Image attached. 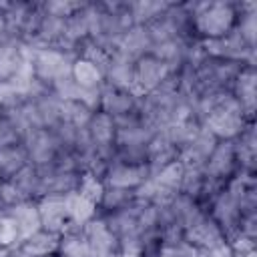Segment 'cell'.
Here are the masks:
<instances>
[{
    "label": "cell",
    "instance_id": "cell-1",
    "mask_svg": "<svg viewBox=\"0 0 257 257\" xmlns=\"http://www.w3.org/2000/svg\"><path fill=\"white\" fill-rule=\"evenodd\" d=\"M237 22L235 2H205L203 10L193 18L195 36L205 38H221L225 36Z\"/></svg>",
    "mask_w": 257,
    "mask_h": 257
},
{
    "label": "cell",
    "instance_id": "cell-2",
    "mask_svg": "<svg viewBox=\"0 0 257 257\" xmlns=\"http://www.w3.org/2000/svg\"><path fill=\"white\" fill-rule=\"evenodd\" d=\"M169 74H171L169 68L159 58H155L153 54H145L139 60H135V78H133L131 92L137 98L145 96V94L153 92Z\"/></svg>",
    "mask_w": 257,
    "mask_h": 257
},
{
    "label": "cell",
    "instance_id": "cell-3",
    "mask_svg": "<svg viewBox=\"0 0 257 257\" xmlns=\"http://www.w3.org/2000/svg\"><path fill=\"white\" fill-rule=\"evenodd\" d=\"M237 173V159H235V145L233 141H219L209 159L205 161L203 175L209 179L225 181Z\"/></svg>",
    "mask_w": 257,
    "mask_h": 257
},
{
    "label": "cell",
    "instance_id": "cell-4",
    "mask_svg": "<svg viewBox=\"0 0 257 257\" xmlns=\"http://www.w3.org/2000/svg\"><path fill=\"white\" fill-rule=\"evenodd\" d=\"M151 177L149 165H122V163H110L102 181L108 187H120L135 191L141 183H145Z\"/></svg>",
    "mask_w": 257,
    "mask_h": 257
},
{
    "label": "cell",
    "instance_id": "cell-5",
    "mask_svg": "<svg viewBox=\"0 0 257 257\" xmlns=\"http://www.w3.org/2000/svg\"><path fill=\"white\" fill-rule=\"evenodd\" d=\"M36 207H38L42 229L62 235L66 225L70 223V217H68L66 207H64V197H54V195L42 197L36 201Z\"/></svg>",
    "mask_w": 257,
    "mask_h": 257
},
{
    "label": "cell",
    "instance_id": "cell-6",
    "mask_svg": "<svg viewBox=\"0 0 257 257\" xmlns=\"http://www.w3.org/2000/svg\"><path fill=\"white\" fill-rule=\"evenodd\" d=\"M255 66H243L237 78L233 80L231 92L241 104V112L245 120H253L255 110Z\"/></svg>",
    "mask_w": 257,
    "mask_h": 257
},
{
    "label": "cell",
    "instance_id": "cell-7",
    "mask_svg": "<svg viewBox=\"0 0 257 257\" xmlns=\"http://www.w3.org/2000/svg\"><path fill=\"white\" fill-rule=\"evenodd\" d=\"M135 102H137V96L131 90L114 88V86L102 82V86H100V104H98L100 112H106L110 116H120V114L133 112Z\"/></svg>",
    "mask_w": 257,
    "mask_h": 257
},
{
    "label": "cell",
    "instance_id": "cell-8",
    "mask_svg": "<svg viewBox=\"0 0 257 257\" xmlns=\"http://www.w3.org/2000/svg\"><path fill=\"white\" fill-rule=\"evenodd\" d=\"M6 213L14 219L16 227H18V237L20 243L26 241L30 235H34L36 231L42 229L40 225V215H38V207L36 201H22L10 209H6Z\"/></svg>",
    "mask_w": 257,
    "mask_h": 257
},
{
    "label": "cell",
    "instance_id": "cell-9",
    "mask_svg": "<svg viewBox=\"0 0 257 257\" xmlns=\"http://www.w3.org/2000/svg\"><path fill=\"white\" fill-rule=\"evenodd\" d=\"M153 48V42H151V36L147 32V26H131L122 38L118 40V46H116V52H120L122 56L131 58V60H139L141 56L149 54Z\"/></svg>",
    "mask_w": 257,
    "mask_h": 257
},
{
    "label": "cell",
    "instance_id": "cell-10",
    "mask_svg": "<svg viewBox=\"0 0 257 257\" xmlns=\"http://www.w3.org/2000/svg\"><path fill=\"white\" fill-rule=\"evenodd\" d=\"M183 237H185V241H189L191 245H197L201 249H211V247L227 241L225 235H223V231L219 229V225L209 215L201 223H197L195 227L183 231Z\"/></svg>",
    "mask_w": 257,
    "mask_h": 257
},
{
    "label": "cell",
    "instance_id": "cell-11",
    "mask_svg": "<svg viewBox=\"0 0 257 257\" xmlns=\"http://www.w3.org/2000/svg\"><path fill=\"white\" fill-rule=\"evenodd\" d=\"M86 131H88V135H90V139H92L96 149H104V147H112L114 145L116 128H114V120H112L110 114L96 110L92 114V118L88 120Z\"/></svg>",
    "mask_w": 257,
    "mask_h": 257
},
{
    "label": "cell",
    "instance_id": "cell-12",
    "mask_svg": "<svg viewBox=\"0 0 257 257\" xmlns=\"http://www.w3.org/2000/svg\"><path fill=\"white\" fill-rule=\"evenodd\" d=\"M58 245H60L58 233H50V231L40 229L34 235H30L26 241H22L18 247L32 257H48V255H56Z\"/></svg>",
    "mask_w": 257,
    "mask_h": 257
},
{
    "label": "cell",
    "instance_id": "cell-13",
    "mask_svg": "<svg viewBox=\"0 0 257 257\" xmlns=\"http://www.w3.org/2000/svg\"><path fill=\"white\" fill-rule=\"evenodd\" d=\"M26 165H28V153L22 143L14 145V147L0 149V179L2 181L12 179Z\"/></svg>",
    "mask_w": 257,
    "mask_h": 257
},
{
    "label": "cell",
    "instance_id": "cell-14",
    "mask_svg": "<svg viewBox=\"0 0 257 257\" xmlns=\"http://www.w3.org/2000/svg\"><path fill=\"white\" fill-rule=\"evenodd\" d=\"M70 74H72L74 82H76L80 88H98V86H102V82H104V76H102L100 68H98L94 62H90V60H86V58H82V56H78V58L72 62Z\"/></svg>",
    "mask_w": 257,
    "mask_h": 257
},
{
    "label": "cell",
    "instance_id": "cell-15",
    "mask_svg": "<svg viewBox=\"0 0 257 257\" xmlns=\"http://www.w3.org/2000/svg\"><path fill=\"white\" fill-rule=\"evenodd\" d=\"M68 44L78 46L80 42L88 40V14H86V2L80 10H76L74 14H70L64 20V38Z\"/></svg>",
    "mask_w": 257,
    "mask_h": 257
},
{
    "label": "cell",
    "instance_id": "cell-16",
    "mask_svg": "<svg viewBox=\"0 0 257 257\" xmlns=\"http://www.w3.org/2000/svg\"><path fill=\"white\" fill-rule=\"evenodd\" d=\"M64 207L66 213L72 221L84 225L86 221H90L92 217H96V205L90 203L88 199H84L78 191H72L68 195H64Z\"/></svg>",
    "mask_w": 257,
    "mask_h": 257
},
{
    "label": "cell",
    "instance_id": "cell-17",
    "mask_svg": "<svg viewBox=\"0 0 257 257\" xmlns=\"http://www.w3.org/2000/svg\"><path fill=\"white\" fill-rule=\"evenodd\" d=\"M16 185V189L24 195L26 201H38L40 199V177L36 173V169L28 163L26 167H22L12 179H8Z\"/></svg>",
    "mask_w": 257,
    "mask_h": 257
},
{
    "label": "cell",
    "instance_id": "cell-18",
    "mask_svg": "<svg viewBox=\"0 0 257 257\" xmlns=\"http://www.w3.org/2000/svg\"><path fill=\"white\" fill-rule=\"evenodd\" d=\"M169 8V2H157V0H141V2H128V10L133 16V22L139 26H147L155 18H159Z\"/></svg>",
    "mask_w": 257,
    "mask_h": 257
},
{
    "label": "cell",
    "instance_id": "cell-19",
    "mask_svg": "<svg viewBox=\"0 0 257 257\" xmlns=\"http://www.w3.org/2000/svg\"><path fill=\"white\" fill-rule=\"evenodd\" d=\"M133 199H135V191L104 185V193H102V199H100L98 207H100L104 213H110V211L124 209Z\"/></svg>",
    "mask_w": 257,
    "mask_h": 257
},
{
    "label": "cell",
    "instance_id": "cell-20",
    "mask_svg": "<svg viewBox=\"0 0 257 257\" xmlns=\"http://www.w3.org/2000/svg\"><path fill=\"white\" fill-rule=\"evenodd\" d=\"M183 173H185V167H183L179 161H173V163L165 165L159 173H155L153 179H155V183H157L161 189L179 193V189H181V181H183Z\"/></svg>",
    "mask_w": 257,
    "mask_h": 257
},
{
    "label": "cell",
    "instance_id": "cell-21",
    "mask_svg": "<svg viewBox=\"0 0 257 257\" xmlns=\"http://www.w3.org/2000/svg\"><path fill=\"white\" fill-rule=\"evenodd\" d=\"M56 257H90L88 243L80 233L72 235H60V245L56 251Z\"/></svg>",
    "mask_w": 257,
    "mask_h": 257
},
{
    "label": "cell",
    "instance_id": "cell-22",
    "mask_svg": "<svg viewBox=\"0 0 257 257\" xmlns=\"http://www.w3.org/2000/svg\"><path fill=\"white\" fill-rule=\"evenodd\" d=\"M94 110H90L84 102L80 100H62V120L74 124V126H86L88 120L92 118Z\"/></svg>",
    "mask_w": 257,
    "mask_h": 257
},
{
    "label": "cell",
    "instance_id": "cell-23",
    "mask_svg": "<svg viewBox=\"0 0 257 257\" xmlns=\"http://www.w3.org/2000/svg\"><path fill=\"white\" fill-rule=\"evenodd\" d=\"M76 191H78L84 199H88L90 203H94V205L98 207V203H100V199H102V193H104V181H102L100 177L90 175V173H82Z\"/></svg>",
    "mask_w": 257,
    "mask_h": 257
},
{
    "label": "cell",
    "instance_id": "cell-24",
    "mask_svg": "<svg viewBox=\"0 0 257 257\" xmlns=\"http://www.w3.org/2000/svg\"><path fill=\"white\" fill-rule=\"evenodd\" d=\"M18 245H20V237L14 219L6 211H0V247L14 249Z\"/></svg>",
    "mask_w": 257,
    "mask_h": 257
},
{
    "label": "cell",
    "instance_id": "cell-25",
    "mask_svg": "<svg viewBox=\"0 0 257 257\" xmlns=\"http://www.w3.org/2000/svg\"><path fill=\"white\" fill-rule=\"evenodd\" d=\"M84 6V2H64V0H50V2H42V10L48 16L54 18H62L66 20L70 14H74L76 10H80Z\"/></svg>",
    "mask_w": 257,
    "mask_h": 257
},
{
    "label": "cell",
    "instance_id": "cell-26",
    "mask_svg": "<svg viewBox=\"0 0 257 257\" xmlns=\"http://www.w3.org/2000/svg\"><path fill=\"white\" fill-rule=\"evenodd\" d=\"M22 201H26V199L16 189V185L12 181H0V211H6Z\"/></svg>",
    "mask_w": 257,
    "mask_h": 257
},
{
    "label": "cell",
    "instance_id": "cell-27",
    "mask_svg": "<svg viewBox=\"0 0 257 257\" xmlns=\"http://www.w3.org/2000/svg\"><path fill=\"white\" fill-rule=\"evenodd\" d=\"M207 257H235V253H233L231 245L227 241H223V243L207 249Z\"/></svg>",
    "mask_w": 257,
    "mask_h": 257
},
{
    "label": "cell",
    "instance_id": "cell-28",
    "mask_svg": "<svg viewBox=\"0 0 257 257\" xmlns=\"http://www.w3.org/2000/svg\"><path fill=\"white\" fill-rule=\"evenodd\" d=\"M10 96H14V90H12L10 82H8V80H6V82H0V106H2Z\"/></svg>",
    "mask_w": 257,
    "mask_h": 257
},
{
    "label": "cell",
    "instance_id": "cell-29",
    "mask_svg": "<svg viewBox=\"0 0 257 257\" xmlns=\"http://www.w3.org/2000/svg\"><path fill=\"white\" fill-rule=\"evenodd\" d=\"M8 257H32V255H28V253H24L20 247H14L10 253H8Z\"/></svg>",
    "mask_w": 257,
    "mask_h": 257
},
{
    "label": "cell",
    "instance_id": "cell-30",
    "mask_svg": "<svg viewBox=\"0 0 257 257\" xmlns=\"http://www.w3.org/2000/svg\"><path fill=\"white\" fill-rule=\"evenodd\" d=\"M116 257H145L141 251H120Z\"/></svg>",
    "mask_w": 257,
    "mask_h": 257
},
{
    "label": "cell",
    "instance_id": "cell-31",
    "mask_svg": "<svg viewBox=\"0 0 257 257\" xmlns=\"http://www.w3.org/2000/svg\"><path fill=\"white\" fill-rule=\"evenodd\" d=\"M241 257H257V255H255V251H249V253H245V255H241Z\"/></svg>",
    "mask_w": 257,
    "mask_h": 257
},
{
    "label": "cell",
    "instance_id": "cell-32",
    "mask_svg": "<svg viewBox=\"0 0 257 257\" xmlns=\"http://www.w3.org/2000/svg\"><path fill=\"white\" fill-rule=\"evenodd\" d=\"M0 181H2V179H0Z\"/></svg>",
    "mask_w": 257,
    "mask_h": 257
}]
</instances>
